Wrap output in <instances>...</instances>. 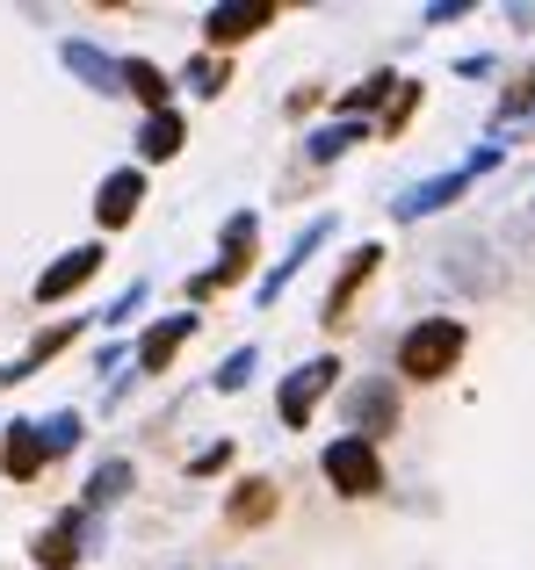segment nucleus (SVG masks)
Returning a JSON list of instances; mask_svg holds the SVG:
<instances>
[{
  "mask_svg": "<svg viewBox=\"0 0 535 570\" xmlns=\"http://www.w3.org/2000/svg\"><path fill=\"white\" fill-rule=\"evenodd\" d=\"M470 333L464 318H420L406 340H398V376H420V383H441L456 362H464Z\"/></svg>",
  "mask_w": 535,
  "mask_h": 570,
  "instance_id": "nucleus-1",
  "label": "nucleus"
},
{
  "mask_svg": "<svg viewBox=\"0 0 535 570\" xmlns=\"http://www.w3.org/2000/svg\"><path fill=\"white\" fill-rule=\"evenodd\" d=\"M493 167H499V145H485V153H470L456 174H435V181H412V188L391 203V217H398V224H412V217H435V209H449L456 195H464L470 181H478V174H493Z\"/></svg>",
  "mask_w": 535,
  "mask_h": 570,
  "instance_id": "nucleus-2",
  "label": "nucleus"
},
{
  "mask_svg": "<svg viewBox=\"0 0 535 570\" xmlns=\"http://www.w3.org/2000/svg\"><path fill=\"white\" fill-rule=\"evenodd\" d=\"M319 470H325V484H333L340 499H377L383 491V462H377L369 441H333L319 455Z\"/></svg>",
  "mask_w": 535,
  "mask_h": 570,
  "instance_id": "nucleus-3",
  "label": "nucleus"
},
{
  "mask_svg": "<svg viewBox=\"0 0 535 570\" xmlns=\"http://www.w3.org/2000/svg\"><path fill=\"white\" fill-rule=\"evenodd\" d=\"M398 426V383L391 376H362L348 390V441H377Z\"/></svg>",
  "mask_w": 535,
  "mask_h": 570,
  "instance_id": "nucleus-4",
  "label": "nucleus"
},
{
  "mask_svg": "<svg viewBox=\"0 0 535 570\" xmlns=\"http://www.w3.org/2000/svg\"><path fill=\"white\" fill-rule=\"evenodd\" d=\"M254 238H261V217H254V209H240V217L225 224V261L203 267V275L188 282V296H217L225 282H240V275H246V261H254Z\"/></svg>",
  "mask_w": 535,
  "mask_h": 570,
  "instance_id": "nucleus-5",
  "label": "nucleus"
},
{
  "mask_svg": "<svg viewBox=\"0 0 535 570\" xmlns=\"http://www.w3.org/2000/svg\"><path fill=\"white\" fill-rule=\"evenodd\" d=\"M340 376V362L333 354H319V362H304L290 383H282V397H275V412H282V426H311V412H319V397L333 390Z\"/></svg>",
  "mask_w": 535,
  "mask_h": 570,
  "instance_id": "nucleus-6",
  "label": "nucleus"
},
{
  "mask_svg": "<svg viewBox=\"0 0 535 570\" xmlns=\"http://www.w3.org/2000/svg\"><path fill=\"white\" fill-rule=\"evenodd\" d=\"M95 275H101V246H72V253H58V261L37 275V304H66V296H72V289H87Z\"/></svg>",
  "mask_w": 535,
  "mask_h": 570,
  "instance_id": "nucleus-7",
  "label": "nucleus"
},
{
  "mask_svg": "<svg viewBox=\"0 0 535 570\" xmlns=\"http://www.w3.org/2000/svg\"><path fill=\"white\" fill-rule=\"evenodd\" d=\"M87 534H95V513H66V520H51V528L37 534V542H29V557H37L43 570H72V557H80L87 549Z\"/></svg>",
  "mask_w": 535,
  "mask_h": 570,
  "instance_id": "nucleus-8",
  "label": "nucleus"
},
{
  "mask_svg": "<svg viewBox=\"0 0 535 570\" xmlns=\"http://www.w3.org/2000/svg\"><path fill=\"white\" fill-rule=\"evenodd\" d=\"M58 58H66V72H72V80H87L95 95H124V58H109L101 43L66 37V43H58Z\"/></svg>",
  "mask_w": 535,
  "mask_h": 570,
  "instance_id": "nucleus-9",
  "label": "nucleus"
},
{
  "mask_svg": "<svg viewBox=\"0 0 535 570\" xmlns=\"http://www.w3.org/2000/svg\"><path fill=\"white\" fill-rule=\"evenodd\" d=\"M138 203H145V174L116 167L109 181H101V195H95V224H101V232H124V224L138 217Z\"/></svg>",
  "mask_w": 535,
  "mask_h": 570,
  "instance_id": "nucleus-10",
  "label": "nucleus"
},
{
  "mask_svg": "<svg viewBox=\"0 0 535 570\" xmlns=\"http://www.w3.org/2000/svg\"><path fill=\"white\" fill-rule=\"evenodd\" d=\"M268 22H275V8H268V0H225V8L203 14V37H211V43H246Z\"/></svg>",
  "mask_w": 535,
  "mask_h": 570,
  "instance_id": "nucleus-11",
  "label": "nucleus"
},
{
  "mask_svg": "<svg viewBox=\"0 0 535 570\" xmlns=\"http://www.w3.org/2000/svg\"><path fill=\"white\" fill-rule=\"evenodd\" d=\"M377 261H383V246H362V253H354L348 267H340V282L325 289V325H348V304L362 296V282L377 275Z\"/></svg>",
  "mask_w": 535,
  "mask_h": 570,
  "instance_id": "nucleus-12",
  "label": "nucleus"
},
{
  "mask_svg": "<svg viewBox=\"0 0 535 570\" xmlns=\"http://www.w3.org/2000/svg\"><path fill=\"white\" fill-rule=\"evenodd\" d=\"M325 238H333V217H311V224H304V232H296V246H290V261H275V275H268V282H261V304H275V296H282V289H290V275H296V267H304V261H311V253H319V246H325Z\"/></svg>",
  "mask_w": 535,
  "mask_h": 570,
  "instance_id": "nucleus-13",
  "label": "nucleus"
},
{
  "mask_svg": "<svg viewBox=\"0 0 535 570\" xmlns=\"http://www.w3.org/2000/svg\"><path fill=\"white\" fill-rule=\"evenodd\" d=\"M188 333H196V318H188V311H182V318H159L153 333L138 340V376H159V368L182 354V340H188Z\"/></svg>",
  "mask_w": 535,
  "mask_h": 570,
  "instance_id": "nucleus-14",
  "label": "nucleus"
},
{
  "mask_svg": "<svg viewBox=\"0 0 535 570\" xmlns=\"http://www.w3.org/2000/svg\"><path fill=\"white\" fill-rule=\"evenodd\" d=\"M0 470L14 476V484H29V476L43 470V441H37V419H14L8 441H0Z\"/></svg>",
  "mask_w": 535,
  "mask_h": 570,
  "instance_id": "nucleus-15",
  "label": "nucleus"
},
{
  "mask_svg": "<svg viewBox=\"0 0 535 570\" xmlns=\"http://www.w3.org/2000/svg\"><path fill=\"white\" fill-rule=\"evenodd\" d=\"M268 513H275V484H268V476H246V484L232 491V505H225L232 528H261Z\"/></svg>",
  "mask_w": 535,
  "mask_h": 570,
  "instance_id": "nucleus-16",
  "label": "nucleus"
},
{
  "mask_svg": "<svg viewBox=\"0 0 535 570\" xmlns=\"http://www.w3.org/2000/svg\"><path fill=\"white\" fill-rule=\"evenodd\" d=\"M362 138H369V124H348V116H340V124H325V130H311V138H304V159H311V167H325V159H340L348 145H362Z\"/></svg>",
  "mask_w": 535,
  "mask_h": 570,
  "instance_id": "nucleus-17",
  "label": "nucleus"
},
{
  "mask_svg": "<svg viewBox=\"0 0 535 570\" xmlns=\"http://www.w3.org/2000/svg\"><path fill=\"white\" fill-rule=\"evenodd\" d=\"M124 95H138L145 101V109H167V72H159L153 66V58H124Z\"/></svg>",
  "mask_w": 535,
  "mask_h": 570,
  "instance_id": "nucleus-18",
  "label": "nucleus"
},
{
  "mask_svg": "<svg viewBox=\"0 0 535 570\" xmlns=\"http://www.w3.org/2000/svg\"><path fill=\"white\" fill-rule=\"evenodd\" d=\"M66 340H72V325H51V333H37V340H29V354H22V362H8V368H0V390H14V383L29 376V368H43L58 347H66Z\"/></svg>",
  "mask_w": 535,
  "mask_h": 570,
  "instance_id": "nucleus-19",
  "label": "nucleus"
},
{
  "mask_svg": "<svg viewBox=\"0 0 535 570\" xmlns=\"http://www.w3.org/2000/svg\"><path fill=\"white\" fill-rule=\"evenodd\" d=\"M124 491H130V462L116 455V462H101V470L87 476V513H109V505L124 499Z\"/></svg>",
  "mask_w": 535,
  "mask_h": 570,
  "instance_id": "nucleus-20",
  "label": "nucleus"
},
{
  "mask_svg": "<svg viewBox=\"0 0 535 570\" xmlns=\"http://www.w3.org/2000/svg\"><path fill=\"white\" fill-rule=\"evenodd\" d=\"M138 153H145V159H174V153H182V116H174V109L145 116V130H138Z\"/></svg>",
  "mask_w": 535,
  "mask_h": 570,
  "instance_id": "nucleus-21",
  "label": "nucleus"
},
{
  "mask_svg": "<svg viewBox=\"0 0 535 570\" xmlns=\"http://www.w3.org/2000/svg\"><path fill=\"white\" fill-rule=\"evenodd\" d=\"M80 433H87V419H80V412H51V419H37L43 462H51V455H72V448H80Z\"/></svg>",
  "mask_w": 535,
  "mask_h": 570,
  "instance_id": "nucleus-22",
  "label": "nucleus"
},
{
  "mask_svg": "<svg viewBox=\"0 0 535 570\" xmlns=\"http://www.w3.org/2000/svg\"><path fill=\"white\" fill-rule=\"evenodd\" d=\"M383 95H398V72H369L362 87H348V95H340V109H348V124H362V109H377Z\"/></svg>",
  "mask_w": 535,
  "mask_h": 570,
  "instance_id": "nucleus-23",
  "label": "nucleus"
},
{
  "mask_svg": "<svg viewBox=\"0 0 535 570\" xmlns=\"http://www.w3.org/2000/svg\"><path fill=\"white\" fill-rule=\"evenodd\" d=\"M254 368H261V347H240V354H225V368H217V390H246V376H254Z\"/></svg>",
  "mask_w": 535,
  "mask_h": 570,
  "instance_id": "nucleus-24",
  "label": "nucleus"
},
{
  "mask_svg": "<svg viewBox=\"0 0 535 570\" xmlns=\"http://www.w3.org/2000/svg\"><path fill=\"white\" fill-rule=\"evenodd\" d=\"M196 95H225V58H188V72H182Z\"/></svg>",
  "mask_w": 535,
  "mask_h": 570,
  "instance_id": "nucleus-25",
  "label": "nucleus"
},
{
  "mask_svg": "<svg viewBox=\"0 0 535 570\" xmlns=\"http://www.w3.org/2000/svg\"><path fill=\"white\" fill-rule=\"evenodd\" d=\"M138 304H145V282H130V289L116 296L109 311H101V325H130V311H138Z\"/></svg>",
  "mask_w": 535,
  "mask_h": 570,
  "instance_id": "nucleus-26",
  "label": "nucleus"
},
{
  "mask_svg": "<svg viewBox=\"0 0 535 570\" xmlns=\"http://www.w3.org/2000/svg\"><path fill=\"white\" fill-rule=\"evenodd\" d=\"M225 462H232V448H225V441H217V448H203V455H196V462H188V470H196V476H211V470H225Z\"/></svg>",
  "mask_w": 535,
  "mask_h": 570,
  "instance_id": "nucleus-27",
  "label": "nucleus"
},
{
  "mask_svg": "<svg viewBox=\"0 0 535 570\" xmlns=\"http://www.w3.org/2000/svg\"><path fill=\"white\" fill-rule=\"evenodd\" d=\"M456 14H470V0H435V8H427V22H456Z\"/></svg>",
  "mask_w": 535,
  "mask_h": 570,
  "instance_id": "nucleus-28",
  "label": "nucleus"
}]
</instances>
